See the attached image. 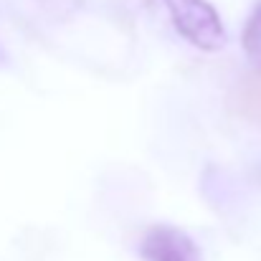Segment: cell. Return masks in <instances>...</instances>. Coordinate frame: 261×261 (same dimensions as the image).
I'll return each instance as SVG.
<instances>
[{"mask_svg": "<svg viewBox=\"0 0 261 261\" xmlns=\"http://www.w3.org/2000/svg\"><path fill=\"white\" fill-rule=\"evenodd\" d=\"M177 33L200 51H218L226 43V31L218 10L208 0H163Z\"/></svg>", "mask_w": 261, "mask_h": 261, "instance_id": "obj_1", "label": "cell"}, {"mask_svg": "<svg viewBox=\"0 0 261 261\" xmlns=\"http://www.w3.org/2000/svg\"><path fill=\"white\" fill-rule=\"evenodd\" d=\"M145 261H203L198 244L175 226H152L140 244Z\"/></svg>", "mask_w": 261, "mask_h": 261, "instance_id": "obj_2", "label": "cell"}, {"mask_svg": "<svg viewBox=\"0 0 261 261\" xmlns=\"http://www.w3.org/2000/svg\"><path fill=\"white\" fill-rule=\"evenodd\" d=\"M241 46H244V54H246L249 64L254 66V71L261 74V0L254 5V10L244 25Z\"/></svg>", "mask_w": 261, "mask_h": 261, "instance_id": "obj_3", "label": "cell"}]
</instances>
